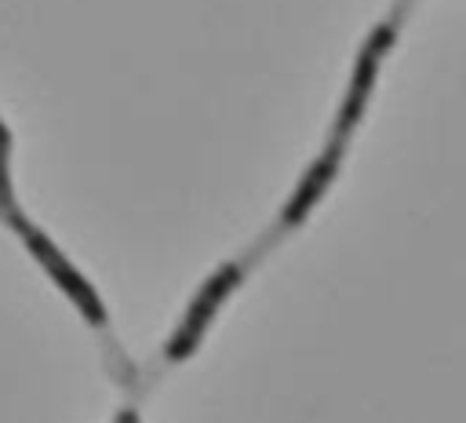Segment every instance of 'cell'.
I'll use <instances>...</instances> for the list:
<instances>
[{
    "instance_id": "1",
    "label": "cell",
    "mask_w": 466,
    "mask_h": 423,
    "mask_svg": "<svg viewBox=\"0 0 466 423\" xmlns=\"http://www.w3.org/2000/svg\"><path fill=\"white\" fill-rule=\"evenodd\" d=\"M8 219L15 223V230L22 234V241H26V245L33 248V255H37V259H41V263L48 266V274H51V277H55L62 288L70 292V299H73L77 306H81V311H84L88 317H92L95 325H106V311H102V303L95 299L92 285H88V281H84L81 274H77L73 266H70L66 259H62V255H59L55 248H51V241H48L44 234H37V230H33L30 223H26L22 215H19V208H15V212H8Z\"/></svg>"
},
{
    "instance_id": "2",
    "label": "cell",
    "mask_w": 466,
    "mask_h": 423,
    "mask_svg": "<svg viewBox=\"0 0 466 423\" xmlns=\"http://www.w3.org/2000/svg\"><path fill=\"white\" fill-rule=\"evenodd\" d=\"M237 277H241V266H223L208 285L201 288V296L193 299V306H190V314H186V322H183V328L175 332V340H172V347H168V362H179V357H186L193 347H197V340H201V332L208 328V322H212V311L219 306V299L226 296V292L237 285Z\"/></svg>"
},
{
    "instance_id": "3",
    "label": "cell",
    "mask_w": 466,
    "mask_h": 423,
    "mask_svg": "<svg viewBox=\"0 0 466 423\" xmlns=\"http://www.w3.org/2000/svg\"><path fill=\"white\" fill-rule=\"evenodd\" d=\"M335 161H339V150H328L325 157H321L314 168H310V175L303 179V186L295 190V197H292V204L284 208V223L288 226H295V223H303V215L314 208V201L325 194V186H328V179L335 175Z\"/></svg>"
},
{
    "instance_id": "4",
    "label": "cell",
    "mask_w": 466,
    "mask_h": 423,
    "mask_svg": "<svg viewBox=\"0 0 466 423\" xmlns=\"http://www.w3.org/2000/svg\"><path fill=\"white\" fill-rule=\"evenodd\" d=\"M121 423H135V416H132V413H124V416H121Z\"/></svg>"
}]
</instances>
